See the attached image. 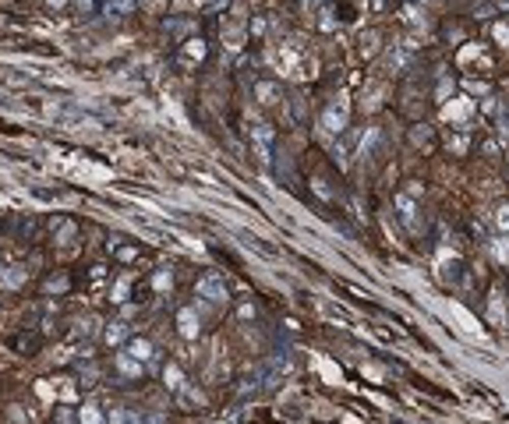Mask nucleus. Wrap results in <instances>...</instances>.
I'll use <instances>...</instances> for the list:
<instances>
[{
    "label": "nucleus",
    "mask_w": 509,
    "mask_h": 424,
    "mask_svg": "<svg viewBox=\"0 0 509 424\" xmlns=\"http://www.w3.org/2000/svg\"><path fill=\"white\" fill-rule=\"evenodd\" d=\"M124 336H128V325H124V322H113V325L106 329V340H110V343H121Z\"/></svg>",
    "instance_id": "1a4fd4ad"
},
{
    "label": "nucleus",
    "mask_w": 509,
    "mask_h": 424,
    "mask_svg": "<svg viewBox=\"0 0 509 424\" xmlns=\"http://www.w3.org/2000/svg\"><path fill=\"white\" fill-rule=\"evenodd\" d=\"M21 283H25V269H18V265H14V269H7V272H4V286H7V290H14V286H21Z\"/></svg>",
    "instance_id": "6e6552de"
},
{
    "label": "nucleus",
    "mask_w": 509,
    "mask_h": 424,
    "mask_svg": "<svg viewBox=\"0 0 509 424\" xmlns=\"http://www.w3.org/2000/svg\"><path fill=\"white\" fill-rule=\"evenodd\" d=\"M255 92L262 96V103H273V96H276V85H269V81H262V85H258Z\"/></svg>",
    "instance_id": "ddd939ff"
},
{
    "label": "nucleus",
    "mask_w": 509,
    "mask_h": 424,
    "mask_svg": "<svg viewBox=\"0 0 509 424\" xmlns=\"http://www.w3.org/2000/svg\"><path fill=\"white\" fill-rule=\"evenodd\" d=\"M251 135H255V145H258V159L269 163V159H273V131H269L265 124H255Z\"/></svg>",
    "instance_id": "f03ea898"
},
{
    "label": "nucleus",
    "mask_w": 509,
    "mask_h": 424,
    "mask_svg": "<svg viewBox=\"0 0 509 424\" xmlns=\"http://www.w3.org/2000/svg\"><path fill=\"white\" fill-rule=\"evenodd\" d=\"M166 385H170V389H181V385H184V382H181V368H177V364H170V368H166Z\"/></svg>",
    "instance_id": "f8f14e48"
},
{
    "label": "nucleus",
    "mask_w": 509,
    "mask_h": 424,
    "mask_svg": "<svg viewBox=\"0 0 509 424\" xmlns=\"http://www.w3.org/2000/svg\"><path fill=\"white\" fill-rule=\"evenodd\" d=\"M495 223H499V230H502V233H509V205H506V209H499Z\"/></svg>",
    "instance_id": "2eb2a0df"
},
{
    "label": "nucleus",
    "mask_w": 509,
    "mask_h": 424,
    "mask_svg": "<svg viewBox=\"0 0 509 424\" xmlns=\"http://www.w3.org/2000/svg\"><path fill=\"white\" fill-rule=\"evenodd\" d=\"M78 4H81V7H88V4H92V0H78Z\"/></svg>",
    "instance_id": "412c9836"
},
{
    "label": "nucleus",
    "mask_w": 509,
    "mask_h": 424,
    "mask_svg": "<svg viewBox=\"0 0 509 424\" xmlns=\"http://www.w3.org/2000/svg\"><path fill=\"white\" fill-rule=\"evenodd\" d=\"M110 421H113V424H142V417H135L131 410H113V414H110Z\"/></svg>",
    "instance_id": "9d476101"
},
{
    "label": "nucleus",
    "mask_w": 509,
    "mask_h": 424,
    "mask_svg": "<svg viewBox=\"0 0 509 424\" xmlns=\"http://www.w3.org/2000/svg\"><path fill=\"white\" fill-rule=\"evenodd\" d=\"M50 4H53V7H61V4H64V0H50Z\"/></svg>",
    "instance_id": "aec40b11"
},
{
    "label": "nucleus",
    "mask_w": 509,
    "mask_h": 424,
    "mask_svg": "<svg viewBox=\"0 0 509 424\" xmlns=\"http://www.w3.org/2000/svg\"><path fill=\"white\" fill-rule=\"evenodd\" d=\"M495 255H499L502 262H509V248H506V244H495Z\"/></svg>",
    "instance_id": "f3484780"
},
{
    "label": "nucleus",
    "mask_w": 509,
    "mask_h": 424,
    "mask_svg": "<svg viewBox=\"0 0 509 424\" xmlns=\"http://www.w3.org/2000/svg\"><path fill=\"white\" fill-rule=\"evenodd\" d=\"M117 364H121V371H124V375H142V364H138L131 353H121V357H117Z\"/></svg>",
    "instance_id": "0eeeda50"
},
{
    "label": "nucleus",
    "mask_w": 509,
    "mask_h": 424,
    "mask_svg": "<svg viewBox=\"0 0 509 424\" xmlns=\"http://www.w3.org/2000/svg\"><path fill=\"white\" fill-rule=\"evenodd\" d=\"M177 322H181V332H184L188 340H195V336H198V318H195V311H191V308H184Z\"/></svg>",
    "instance_id": "20e7f679"
},
{
    "label": "nucleus",
    "mask_w": 509,
    "mask_h": 424,
    "mask_svg": "<svg viewBox=\"0 0 509 424\" xmlns=\"http://www.w3.org/2000/svg\"><path fill=\"white\" fill-rule=\"evenodd\" d=\"M135 7V0H110V7H106V14H128Z\"/></svg>",
    "instance_id": "9b49d317"
},
{
    "label": "nucleus",
    "mask_w": 509,
    "mask_h": 424,
    "mask_svg": "<svg viewBox=\"0 0 509 424\" xmlns=\"http://www.w3.org/2000/svg\"><path fill=\"white\" fill-rule=\"evenodd\" d=\"M492 318H495V322H502V304H499V297L492 300Z\"/></svg>",
    "instance_id": "dca6fc26"
},
{
    "label": "nucleus",
    "mask_w": 509,
    "mask_h": 424,
    "mask_svg": "<svg viewBox=\"0 0 509 424\" xmlns=\"http://www.w3.org/2000/svg\"><path fill=\"white\" fill-rule=\"evenodd\" d=\"M396 209H400V216H403L407 226H417V219H414V202H410L407 195H396Z\"/></svg>",
    "instance_id": "39448f33"
},
{
    "label": "nucleus",
    "mask_w": 509,
    "mask_h": 424,
    "mask_svg": "<svg viewBox=\"0 0 509 424\" xmlns=\"http://www.w3.org/2000/svg\"><path fill=\"white\" fill-rule=\"evenodd\" d=\"M322 124H325V131H343V124H347V110L336 103V106H329L325 110V117H322Z\"/></svg>",
    "instance_id": "7ed1b4c3"
},
{
    "label": "nucleus",
    "mask_w": 509,
    "mask_h": 424,
    "mask_svg": "<svg viewBox=\"0 0 509 424\" xmlns=\"http://www.w3.org/2000/svg\"><path fill=\"white\" fill-rule=\"evenodd\" d=\"M81 424H103V417H99L92 407H85V410H81Z\"/></svg>",
    "instance_id": "4468645a"
},
{
    "label": "nucleus",
    "mask_w": 509,
    "mask_h": 424,
    "mask_svg": "<svg viewBox=\"0 0 509 424\" xmlns=\"http://www.w3.org/2000/svg\"><path fill=\"white\" fill-rule=\"evenodd\" d=\"M148 424H163V417H152V421H148Z\"/></svg>",
    "instance_id": "6ab92c4d"
},
{
    "label": "nucleus",
    "mask_w": 509,
    "mask_h": 424,
    "mask_svg": "<svg viewBox=\"0 0 509 424\" xmlns=\"http://www.w3.org/2000/svg\"><path fill=\"white\" fill-rule=\"evenodd\" d=\"M128 353H131V357H135L138 364H145V360H152V347H148L145 340H135V343L128 347Z\"/></svg>",
    "instance_id": "423d86ee"
},
{
    "label": "nucleus",
    "mask_w": 509,
    "mask_h": 424,
    "mask_svg": "<svg viewBox=\"0 0 509 424\" xmlns=\"http://www.w3.org/2000/svg\"><path fill=\"white\" fill-rule=\"evenodd\" d=\"M198 4H202V0H198Z\"/></svg>",
    "instance_id": "4be33fe9"
},
{
    "label": "nucleus",
    "mask_w": 509,
    "mask_h": 424,
    "mask_svg": "<svg viewBox=\"0 0 509 424\" xmlns=\"http://www.w3.org/2000/svg\"><path fill=\"white\" fill-rule=\"evenodd\" d=\"M61 237H64V240H68V237H74V226H71V223H64V226H61Z\"/></svg>",
    "instance_id": "a211bd4d"
},
{
    "label": "nucleus",
    "mask_w": 509,
    "mask_h": 424,
    "mask_svg": "<svg viewBox=\"0 0 509 424\" xmlns=\"http://www.w3.org/2000/svg\"><path fill=\"white\" fill-rule=\"evenodd\" d=\"M198 297H205V300H226V283L219 280V276H202L198 280Z\"/></svg>",
    "instance_id": "f257e3e1"
}]
</instances>
